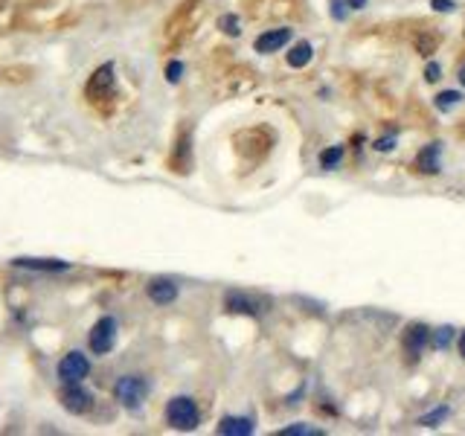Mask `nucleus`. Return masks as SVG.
I'll return each instance as SVG.
<instances>
[{
	"mask_svg": "<svg viewBox=\"0 0 465 436\" xmlns=\"http://www.w3.org/2000/svg\"><path fill=\"white\" fill-rule=\"evenodd\" d=\"M90 373V361L81 352H68L58 361V378L64 384H81Z\"/></svg>",
	"mask_w": 465,
	"mask_h": 436,
	"instance_id": "6",
	"label": "nucleus"
},
{
	"mask_svg": "<svg viewBox=\"0 0 465 436\" xmlns=\"http://www.w3.org/2000/svg\"><path fill=\"white\" fill-rule=\"evenodd\" d=\"M166 422L175 430H195L198 422H201V413H198V405L189 396H175L166 405Z\"/></svg>",
	"mask_w": 465,
	"mask_h": 436,
	"instance_id": "2",
	"label": "nucleus"
},
{
	"mask_svg": "<svg viewBox=\"0 0 465 436\" xmlns=\"http://www.w3.org/2000/svg\"><path fill=\"white\" fill-rule=\"evenodd\" d=\"M221 436H251L253 433V419L247 416H224L219 422Z\"/></svg>",
	"mask_w": 465,
	"mask_h": 436,
	"instance_id": "12",
	"label": "nucleus"
},
{
	"mask_svg": "<svg viewBox=\"0 0 465 436\" xmlns=\"http://www.w3.org/2000/svg\"><path fill=\"white\" fill-rule=\"evenodd\" d=\"M18 268H26V271H70V262H61V259H32V256H18L12 259Z\"/></svg>",
	"mask_w": 465,
	"mask_h": 436,
	"instance_id": "13",
	"label": "nucleus"
},
{
	"mask_svg": "<svg viewBox=\"0 0 465 436\" xmlns=\"http://www.w3.org/2000/svg\"><path fill=\"white\" fill-rule=\"evenodd\" d=\"M113 396L125 410H140L148 396V381L140 376H123L113 387Z\"/></svg>",
	"mask_w": 465,
	"mask_h": 436,
	"instance_id": "3",
	"label": "nucleus"
},
{
	"mask_svg": "<svg viewBox=\"0 0 465 436\" xmlns=\"http://www.w3.org/2000/svg\"><path fill=\"white\" fill-rule=\"evenodd\" d=\"M462 102V93H457V90H442L439 96H436V108L439 111H451V108H457Z\"/></svg>",
	"mask_w": 465,
	"mask_h": 436,
	"instance_id": "18",
	"label": "nucleus"
},
{
	"mask_svg": "<svg viewBox=\"0 0 465 436\" xmlns=\"http://www.w3.org/2000/svg\"><path fill=\"white\" fill-rule=\"evenodd\" d=\"M436 44H439L436 35H425V38H416V50H419L422 56H430V53L436 50Z\"/></svg>",
	"mask_w": 465,
	"mask_h": 436,
	"instance_id": "22",
	"label": "nucleus"
},
{
	"mask_svg": "<svg viewBox=\"0 0 465 436\" xmlns=\"http://www.w3.org/2000/svg\"><path fill=\"white\" fill-rule=\"evenodd\" d=\"M434 9L436 12H451L454 9V0H434Z\"/></svg>",
	"mask_w": 465,
	"mask_h": 436,
	"instance_id": "27",
	"label": "nucleus"
},
{
	"mask_svg": "<svg viewBox=\"0 0 465 436\" xmlns=\"http://www.w3.org/2000/svg\"><path fill=\"white\" fill-rule=\"evenodd\" d=\"M224 309L230 314H251V317H262L271 312V300L262 297V294H253V291H239L232 288L224 294Z\"/></svg>",
	"mask_w": 465,
	"mask_h": 436,
	"instance_id": "1",
	"label": "nucleus"
},
{
	"mask_svg": "<svg viewBox=\"0 0 465 436\" xmlns=\"http://www.w3.org/2000/svg\"><path fill=\"white\" fill-rule=\"evenodd\" d=\"M459 355L465 358V332H462V337H459Z\"/></svg>",
	"mask_w": 465,
	"mask_h": 436,
	"instance_id": "29",
	"label": "nucleus"
},
{
	"mask_svg": "<svg viewBox=\"0 0 465 436\" xmlns=\"http://www.w3.org/2000/svg\"><path fill=\"white\" fill-rule=\"evenodd\" d=\"M85 96L90 102H111L116 96V76H113V64H102L99 70H93V76L88 79V88H85Z\"/></svg>",
	"mask_w": 465,
	"mask_h": 436,
	"instance_id": "4",
	"label": "nucleus"
},
{
	"mask_svg": "<svg viewBox=\"0 0 465 436\" xmlns=\"http://www.w3.org/2000/svg\"><path fill=\"white\" fill-rule=\"evenodd\" d=\"M172 169L175 172H189V134L184 131L180 134V140H178V149H175V154H172Z\"/></svg>",
	"mask_w": 465,
	"mask_h": 436,
	"instance_id": "14",
	"label": "nucleus"
},
{
	"mask_svg": "<svg viewBox=\"0 0 465 436\" xmlns=\"http://www.w3.org/2000/svg\"><path fill=\"white\" fill-rule=\"evenodd\" d=\"M279 436H323V430H320V428H314V425H306V422H300V425L282 428V430H279Z\"/></svg>",
	"mask_w": 465,
	"mask_h": 436,
	"instance_id": "17",
	"label": "nucleus"
},
{
	"mask_svg": "<svg viewBox=\"0 0 465 436\" xmlns=\"http://www.w3.org/2000/svg\"><path fill=\"white\" fill-rule=\"evenodd\" d=\"M61 405H64V410H68V413H88L93 407V396L88 390H81L79 384H64Z\"/></svg>",
	"mask_w": 465,
	"mask_h": 436,
	"instance_id": "8",
	"label": "nucleus"
},
{
	"mask_svg": "<svg viewBox=\"0 0 465 436\" xmlns=\"http://www.w3.org/2000/svg\"><path fill=\"white\" fill-rule=\"evenodd\" d=\"M346 3L352 9H363V6H367V0H346Z\"/></svg>",
	"mask_w": 465,
	"mask_h": 436,
	"instance_id": "28",
	"label": "nucleus"
},
{
	"mask_svg": "<svg viewBox=\"0 0 465 436\" xmlns=\"http://www.w3.org/2000/svg\"><path fill=\"white\" fill-rule=\"evenodd\" d=\"M145 291H148V300H152L155 305H169V302L178 300V285H175V280H169V277L152 280V282L145 285Z\"/></svg>",
	"mask_w": 465,
	"mask_h": 436,
	"instance_id": "9",
	"label": "nucleus"
},
{
	"mask_svg": "<svg viewBox=\"0 0 465 436\" xmlns=\"http://www.w3.org/2000/svg\"><path fill=\"white\" fill-rule=\"evenodd\" d=\"M448 416V407L442 405V407H436L434 413H427V416H422V425H427V428H436L439 422H442V419Z\"/></svg>",
	"mask_w": 465,
	"mask_h": 436,
	"instance_id": "24",
	"label": "nucleus"
},
{
	"mask_svg": "<svg viewBox=\"0 0 465 436\" xmlns=\"http://www.w3.org/2000/svg\"><path fill=\"white\" fill-rule=\"evenodd\" d=\"M451 341H454V329L451 326H439L436 332H434V349H448L451 346Z\"/></svg>",
	"mask_w": 465,
	"mask_h": 436,
	"instance_id": "20",
	"label": "nucleus"
},
{
	"mask_svg": "<svg viewBox=\"0 0 465 436\" xmlns=\"http://www.w3.org/2000/svg\"><path fill=\"white\" fill-rule=\"evenodd\" d=\"M439 154H442V145H439V143H430V145H425V149L419 152V157H416V166H419V172H425V175H439V169H442V160H439Z\"/></svg>",
	"mask_w": 465,
	"mask_h": 436,
	"instance_id": "11",
	"label": "nucleus"
},
{
	"mask_svg": "<svg viewBox=\"0 0 465 436\" xmlns=\"http://www.w3.org/2000/svg\"><path fill=\"white\" fill-rule=\"evenodd\" d=\"M329 3H331V18H335V21H346L349 18V9H352V6H349L346 0H329Z\"/></svg>",
	"mask_w": 465,
	"mask_h": 436,
	"instance_id": "21",
	"label": "nucleus"
},
{
	"mask_svg": "<svg viewBox=\"0 0 465 436\" xmlns=\"http://www.w3.org/2000/svg\"><path fill=\"white\" fill-rule=\"evenodd\" d=\"M340 160H343V145H331V149L320 152V166L323 169H335Z\"/></svg>",
	"mask_w": 465,
	"mask_h": 436,
	"instance_id": "16",
	"label": "nucleus"
},
{
	"mask_svg": "<svg viewBox=\"0 0 465 436\" xmlns=\"http://www.w3.org/2000/svg\"><path fill=\"white\" fill-rule=\"evenodd\" d=\"M180 76H184V61H169V64H166V79H169L172 85L180 82Z\"/></svg>",
	"mask_w": 465,
	"mask_h": 436,
	"instance_id": "23",
	"label": "nucleus"
},
{
	"mask_svg": "<svg viewBox=\"0 0 465 436\" xmlns=\"http://www.w3.org/2000/svg\"><path fill=\"white\" fill-rule=\"evenodd\" d=\"M311 56H314L311 44H308V41H300V44H294V47H291L285 58H288L291 67H306V64L311 61Z\"/></svg>",
	"mask_w": 465,
	"mask_h": 436,
	"instance_id": "15",
	"label": "nucleus"
},
{
	"mask_svg": "<svg viewBox=\"0 0 465 436\" xmlns=\"http://www.w3.org/2000/svg\"><path fill=\"white\" fill-rule=\"evenodd\" d=\"M116 320L113 317H99L93 323V329H90V337H88V344H90V352L93 355H108L116 344Z\"/></svg>",
	"mask_w": 465,
	"mask_h": 436,
	"instance_id": "5",
	"label": "nucleus"
},
{
	"mask_svg": "<svg viewBox=\"0 0 465 436\" xmlns=\"http://www.w3.org/2000/svg\"><path fill=\"white\" fill-rule=\"evenodd\" d=\"M430 334H434V332H430L425 323H410V326L404 329V334H402V349L407 352L410 361H419V355L425 352Z\"/></svg>",
	"mask_w": 465,
	"mask_h": 436,
	"instance_id": "7",
	"label": "nucleus"
},
{
	"mask_svg": "<svg viewBox=\"0 0 465 436\" xmlns=\"http://www.w3.org/2000/svg\"><path fill=\"white\" fill-rule=\"evenodd\" d=\"M393 143H395V137L390 134V137H384V140H378V143H375V149H378V152H390V149H393Z\"/></svg>",
	"mask_w": 465,
	"mask_h": 436,
	"instance_id": "26",
	"label": "nucleus"
},
{
	"mask_svg": "<svg viewBox=\"0 0 465 436\" xmlns=\"http://www.w3.org/2000/svg\"><path fill=\"white\" fill-rule=\"evenodd\" d=\"M439 76H442V67H439L436 61H430L427 67H425V79H427V82H439Z\"/></svg>",
	"mask_w": 465,
	"mask_h": 436,
	"instance_id": "25",
	"label": "nucleus"
},
{
	"mask_svg": "<svg viewBox=\"0 0 465 436\" xmlns=\"http://www.w3.org/2000/svg\"><path fill=\"white\" fill-rule=\"evenodd\" d=\"M219 26H221L224 35H242L239 15H221V18H219Z\"/></svg>",
	"mask_w": 465,
	"mask_h": 436,
	"instance_id": "19",
	"label": "nucleus"
},
{
	"mask_svg": "<svg viewBox=\"0 0 465 436\" xmlns=\"http://www.w3.org/2000/svg\"><path fill=\"white\" fill-rule=\"evenodd\" d=\"M291 41V29H271V32H262V35L253 41L256 47V53H276L279 47H285Z\"/></svg>",
	"mask_w": 465,
	"mask_h": 436,
	"instance_id": "10",
	"label": "nucleus"
},
{
	"mask_svg": "<svg viewBox=\"0 0 465 436\" xmlns=\"http://www.w3.org/2000/svg\"><path fill=\"white\" fill-rule=\"evenodd\" d=\"M459 82L465 85V64H462V67H459Z\"/></svg>",
	"mask_w": 465,
	"mask_h": 436,
	"instance_id": "30",
	"label": "nucleus"
}]
</instances>
